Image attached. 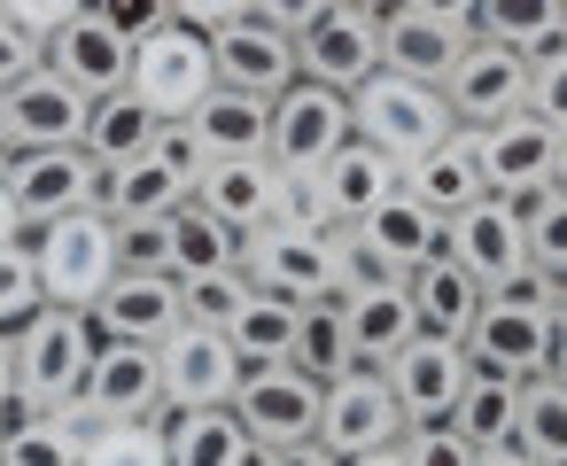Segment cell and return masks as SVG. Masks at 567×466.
Here are the masks:
<instances>
[{
	"mask_svg": "<svg viewBox=\"0 0 567 466\" xmlns=\"http://www.w3.org/2000/svg\"><path fill=\"white\" fill-rule=\"evenodd\" d=\"M241 272L272 296H296V303H327L358 280V257H350V226H303V218H272L241 241Z\"/></svg>",
	"mask_w": 567,
	"mask_h": 466,
	"instance_id": "obj_1",
	"label": "cell"
},
{
	"mask_svg": "<svg viewBox=\"0 0 567 466\" xmlns=\"http://www.w3.org/2000/svg\"><path fill=\"white\" fill-rule=\"evenodd\" d=\"M559 319H567V311H559V288H551L544 272L513 280V288H489V296H482V311H474L466 358H474V365H489V373H513V381L551 373Z\"/></svg>",
	"mask_w": 567,
	"mask_h": 466,
	"instance_id": "obj_2",
	"label": "cell"
},
{
	"mask_svg": "<svg viewBox=\"0 0 567 466\" xmlns=\"http://www.w3.org/2000/svg\"><path fill=\"white\" fill-rule=\"evenodd\" d=\"M102 319L94 311H71V303H40L24 327H17V396L40 404V412H63L102 350Z\"/></svg>",
	"mask_w": 567,
	"mask_h": 466,
	"instance_id": "obj_3",
	"label": "cell"
},
{
	"mask_svg": "<svg viewBox=\"0 0 567 466\" xmlns=\"http://www.w3.org/2000/svg\"><path fill=\"white\" fill-rule=\"evenodd\" d=\"M350 133L373 141V148L396 156V164H420L427 148H443V141L458 133V117H451L443 86H420V79L373 71V79L350 94Z\"/></svg>",
	"mask_w": 567,
	"mask_h": 466,
	"instance_id": "obj_4",
	"label": "cell"
},
{
	"mask_svg": "<svg viewBox=\"0 0 567 466\" xmlns=\"http://www.w3.org/2000/svg\"><path fill=\"white\" fill-rule=\"evenodd\" d=\"M32 257H40V296L48 303H71V311H94L102 288L125 272L117 265V218L94 203V210H71L55 226H32Z\"/></svg>",
	"mask_w": 567,
	"mask_h": 466,
	"instance_id": "obj_5",
	"label": "cell"
},
{
	"mask_svg": "<svg viewBox=\"0 0 567 466\" xmlns=\"http://www.w3.org/2000/svg\"><path fill=\"white\" fill-rule=\"evenodd\" d=\"M195 172H203V148L187 141V125H164L156 148H141L133 164H110L102 172V210L125 226V218H172L195 203Z\"/></svg>",
	"mask_w": 567,
	"mask_h": 466,
	"instance_id": "obj_6",
	"label": "cell"
},
{
	"mask_svg": "<svg viewBox=\"0 0 567 466\" xmlns=\"http://www.w3.org/2000/svg\"><path fill=\"white\" fill-rule=\"evenodd\" d=\"M164 125H179L210 86H218V63H210V32L195 24H164L148 40H133V79H125Z\"/></svg>",
	"mask_w": 567,
	"mask_h": 466,
	"instance_id": "obj_7",
	"label": "cell"
},
{
	"mask_svg": "<svg viewBox=\"0 0 567 466\" xmlns=\"http://www.w3.org/2000/svg\"><path fill=\"white\" fill-rule=\"evenodd\" d=\"M342 141H350V94H334L319 79H296L288 94H272V141H265V156L288 179H311Z\"/></svg>",
	"mask_w": 567,
	"mask_h": 466,
	"instance_id": "obj_8",
	"label": "cell"
},
{
	"mask_svg": "<svg viewBox=\"0 0 567 466\" xmlns=\"http://www.w3.org/2000/svg\"><path fill=\"white\" fill-rule=\"evenodd\" d=\"M79 412V427H102V420H156L164 412V358L148 342H102L79 396L63 404Z\"/></svg>",
	"mask_w": 567,
	"mask_h": 466,
	"instance_id": "obj_9",
	"label": "cell"
},
{
	"mask_svg": "<svg viewBox=\"0 0 567 466\" xmlns=\"http://www.w3.org/2000/svg\"><path fill=\"white\" fill-rule=\"evenodd\" d=\"M443 257L466 265V272L482 280V296H489V288H513V280L536 272V265H528V218H520L505 195H489V203L443 218Z\"/></svg>",
	"mask_w": 567,
	"mask_h": 466,
	"instance_id": "obj_10",
	"label": "cell"
},
{
	"mask_svg": "<svg viewBox=\"0 0 567 466\" xmlns=\"http://www.w3.org/2000/svg\"><path fill=\"white\" fill-rule=\"evenodd\" d=\"M350 257H358V280L365 272H389V280H412L427 257H443V218L420 203V195H389L381 210H365L350 226Z\"/></svg>",
	"mask_w": 567,
	"mask_h": 466,
	"instance_id": "obj_11",
	"label": "cell"
},
{
	"mask_svg": "<svg viewBox=\"0 0 567 466\" xmlns=\"http://www.w3.org/2000/svg\"><path fill=\"white\" fill-rule=\"evenodd\" d=\"M164 412H203V404H234V389H241V373H249V358L234 350V334L226 327H179L164 350Z\"/></svg>",
	"mask_w": 567,
	"mask_h": 466,
	"instance_id": "obj_12",
	"label": "cell"
},
{
	"mask_svg": "<svg viewBox=\"0 0 567 466\" xmlns=\"http://www.w3.org/2000/svg\"><path fill=\"white\" fill-rule=\"evenodd\" d=\"M466 141H474V164H482V179H489V195H536V187H551V156H559V133L520 102V110H505L497 125H458Z\"/></svg>",
	"mask_w": 567,
	"mask_h": 466,
	"instance_id": "obj_13",
	"label": "cell"
},
{
	"mask_svg": "<svg viewBox=\"0 0 567 466\" xmlns=\"http://www.w3.org/2000/svg\"><path fill=\"white\" fill-rule=\"evenodd\" d=\"M396 435H404V412H396L381 365H350L342 381H327V396H319V443H327L334 458L389 451Z\"/></svg>",
	"mask_w": 567,
	"mask_h": 466,
	"instance_id": "obj_14",
	"label": "cell"
},
{
	"mask_svg": "<svg viewBox=\"0 0 567 466\" xmlns=\"http://www.w3.org/2000/svg\"><path fill=\"white\" fill-rule=\"evenodd\" d=\"M319 396H327V389H319L303 365L272 358V365H249V373H241L234 412H241V427H249L257 451H265V443H303V435H319Z\"/></svg>",
	"mask_w": 567,
	"mask_h": 466,
	"instance_id": "obj_15",
	"label": "cell"
},
{
	"mask_svg": "<svg viewBox=\"0 0 567 466\" xmlns=\"http://www.w3.org/2000/svg\"><path fill=\"white\" fill-rule=\"evenodd\" d=\"M296 63H303V79H319V86L358 94V86L381 71V17H373V9H350V0H334V9H327L311 32H296Z\"/></svg>",
	"mask_w": 567,
	"mask_h": 466,
	"instance_id": "obj_16",
	"label": "cell"
},
{
	"mask_svg": "<svg viewBox=\"0 0 567 466\" xmlns=\"http://www.w3.org/2000/svg\"><path fill=\"white\" fill-rule=\"evenodd\" d=\"M0 172H9V187L24 203V226H55L71 210H94V195H102V164L86 148H17Z\"/></svg>",
	"mask_w": 567,
	"mask_h": 466,
	"instance_id": "obj_17",
	"label": "cell"
},
{
	"mask_svg": "<svg viewBox=\"0 0 567 466\" xmlns=\"http://www.w3.org/2000/svg\"><path fill=\"white\" fill-rule=\"evenodd\" d=\"M210 63H218V86H234V94H288L296 79H303V63H296V32H280L272 17H234V24H218L210 32Z\"/></svg>",
	"mask_w": 567,
	"mask_h": 466,
	"instance_id": "obj_18",
	"label": "cell"
},
{
	"mask_svg": "<svg viewBox=\"0 0 567 466\" xmlns=\"http://www.w3.org/2000/svg\"><path fill=\"white\" fill-rule=\"evenodd\" d=\"M466 373H474V358H466V342H451V334H412V342L381 365V381H389V396H396L404 420H451Z\"/></svg>",
	"mask_w": 567,
	"mask_h": 466,
	"instance_id": "obj_19",
	"label": "cell"
},
{
	"mask_svg": "<svg viewBox=\"0 0 567 466\" xmlns=\"http://www.w3.org/2000/svg\"><path fill=\"white\" fill-rule=\"evenodd\" d=\"M443 102H451L458 125H497L505 110L528 102V55H513V48H497V40L474 32L466 55H458L451 79H443Z\"/></svg>",
	"mask_w": 567,
	"mask_h": 466,
	"instance_id": "obj_20",
	"label": "cell"
},
{
	"mask_svg": "<svg viewBox=\"0 0 567 466\" xmlns=\"http://www.w3.org/2000/svg\"><path fill=\"white\" fill-rule=\"evenodd\" d=\"M280 195H288V172H280L272 156H210V164L195 172V203H203L210 218H226L241 241L280 218Z\"/></svg>",
	"mask_w": 567,
	"mask_h": 466,
	"instance_id": "obj_21",
	"label": "cell"
},
{
	"mask_svg": "<svg viewBox=\"0 0 567 466\" xmlns=\"http://www.w3.org/2000/svg\"><path fill=\"white\" fill-rule=\"evenodd\" d=\"M342 319H350V358L358 365H389L420 327V303H412V280H389V272H365L342 288Z\"/></svg>",
	"mask_w": 567,
	"mask_h": 466,
	"instance_id": "obj_22",
	"label": "cell"
},
{
	"mask_svg": "<svg viewBox=\"0 0 567 466\" xmlns=\"http://www.w3.org/2000/svg\"><path fill=\"white\" fill-rule=\"evenodd\" d=\"M94 319H102L110 342H148V350H164V342L187 327V311H179V272H117V280L102 288Z\"/></svg>",
	"mask_w": 567,
	"mask_h": 466,
	"instance_id": "obj_23",
	"label": "cell"
},
{
	"mask_svg": "<svg viewBox=\"0 0 567 466\" xmlns=\"http://www.w3.org/2000/svg\"><path fill=\"white\" fill-rule=\"evenodd\" d=\"M48 71L55 79H71L86 102H102V94H117L125 79H133V40L110 24V17H71L55 40H48Z\"/></svg>",
	"mask_w": 567,
	"mask_h": 466,
	"instance_id": "obj_24",
	"label": "cell"
},
{
	"mask_svg": "<svg viewBox=\"0 0 567 466\" xmlns=\"http://www.w3.org/2000/svg\"><path fill=\"white\" fill-rule=\"evenodd\" d=\"M86 94L71 86V79H55L48 63L32 71V79H17L9 86V141L17 148H79L86 141ZM9 148V156H17Z\"/></svg>",
	"mask_w": 567,
	"mask_h": 466,
	"instance_id": "obj_25",
	"label": "cell"
},
{
	"mask_svg": "<svg viewBox=\"0 0 567 466\" xmlns=\"http://www.w3.org/2000/svg\"><path fill=\"white\" fill-rule=\"evenodd\" d=\"M311 187H319V210H327L334 226H358L365 210H381V203L404 187V164H396V156H381L373 141H358V133H350V141H342V148L311 172Z\"/></svg>",
	"mask_w": 567,
	"mask_h": 466,
	"instance_id": "obj_26",
	"label": "cell"
},
{
	"mask_svg": "<svg viewBox=\"0 0 567 466\" xmlns=\"http://www.w3.org/2000/svg\"><path fill=\"white\" fill-rule=\"evenodd\" d=\"M466 40H474V32L435 24L427 9H412V0H389V9H381V71H396V79L443 86V79H451V63L466 55Z\"/></svg>",
	"mask_w": 567,
	"mask_h": 466,
	"instance_id": "obj_27",
	"label": "cell"
},
{
	"mask_svg": "<svg viewBox=\"0 0 567 466\" xmlns=\"http://www.w3.org/2000/svg\"><path fill=\"white\" fill-rule=\"evenodd\" d=\"M179 125H187V141L203 148V164H210V156H265V141H272V102H265V94L210 86Z\"/></svg>",
	"mask_w": 567,
	"mask_h": 466,
	"instance_id": "obj_28",
	"label": "cell"
},
{
	"mask_svg": "<svg viewBox=\"0 0 567 466\" xmlns=\"http://www.w3.org/2000/svg\"><path fill=\"white\" fill-rule=\"evenodd\" d=\"M172 466H257V435L241 427L234 404H203V412H156Z\"/></svg>",
	"mask_w": 567,
	"mask_h": 466,
	"instance_id": "obj_29",
	"label": "cell"
},
{
	"mask_svg": "<svg viewBox=\"0 0 567 466\" xmlns=\"http://www.w3.org/2000/svg\"><path fill=\"white\" fill-rule=\"evenodd\" d=\"M404 195H420L435 218H458V210L489 203V179H482V164H474V141L451 133L443 148H427L420 164H404Z\"/></svg>",
	"mask_w": 567,
	"mask_h": 466,
	"instance_id": "obj_30",
	"label": "cell"
},
{
	"mask_svg": "<svg viewBox=\"0 0 567 466\" xmlns=\"http://www.w3.org/2000/svg\"><path fill=\"white\" fill-rule=\"evenodd\" d=\"M156 141H164V117H156L133 86H117V94H102V102L86 110V141H79V148L110 172V164H133V156L156 148Z\"/></svg>",
	"mask_w": 567,
	"mask_h": 466,
	"instance_id": "obj_31",
	"label": "cell"
},
{
	"mask_svg": "<svg viewBox=\"0 0 567 466\" xmlns=\"http://www.w3.org/2000/svg\"><path fill=\"white\" fill-rule=\"evenodd\" d=\"M412 303H420V327H427V334L466 342V334H474V311H482V280H474L466 265H451V257H427V265L412 272Z\"/></svg>",
	"mask_w": 567,
	"mask_h": 466,
	"instance_id": "obj_32",
	"label": "cell"
},
{
	"mask_svg": "<svg viewBox=\"0 0 567 466\" xmlns=\"http://www.w3.org/2000/svg\"><path fill=\"white\" fill-rule=\"evenodd\" d=\"M513 451H528L536 466H567V381L551 373H528L520 396H513Z\"/></svg>",
	"mask_w": 567,
	"mask_h": 466,
	"instance_id": "obj_33",
	"label": "cell"
},
{
	"mask_svg": "<svg viewBox=\"0 0 567 466\" xmlns=\"http://www.w3.org/2000/svg\"><path fill=\"white\" fill-rule=\"evenodd\" d=\"M296 327H303V303L296 296H272V288H249V303L234 311V350L249 358V365H272V358H288L296 350Z\"/></svg>",
	"mask_w": 567,
	"mask_h": 466,
	"instance_id": "obj_34",
	"label": "cell"
},
{
	"mask_svg": "<svg viewBox=\"0 0 567 466\" xmlns=\"http://www.w3.org/2000/svg\"><path fill=\"white\" fill-rule=\"evenodd\" d=\"M482 40L513 55H544L567 40V0H482Z\"/></svg>",
	"mask_w": 567,
	"mask_h": 466,
	"instance_id": "obj_35",
	"label": "cell"
},
{
	"mask_svg": "<svg viewBox=\"0 0 567 466\" xmlns=\"http://www.w3.org/2000/svg\"><path fill=\"white\" fill-rule=\"evenodd\" d=\"M234 265H241V234H234L226 218H210L203 203L172 210V272H179V280H195V272H234Z\"/></svg>",
	"mask_w": 567,
	"mask_h": 466,
	"instance_id": "obj_36",
	"label": "cell"
},
{
	"mask_svg": "<svg viewBox=\"0 0 567 466\" xmlns=\"http://www.w3.org/2000/svg\"><path fill=\"white\" fill-rule=\"evenodd\" d=\"M513 396H520V381H513V373L474 365V373H466V389H458V404H451V427H458L474 451H489V443H505V435H513Z\"/></svg>",
	"mask_w": 567,
	"mask_h": 466,
	"instance_id": "obj_37",
	"label": "cell"
},
{
	"mask_svg": "<svg viewBox=\"0 0 567 466\" xmlns=\"http://www.w3.org/2000/svg\"><path fill=\"white\" fill-rule=\"evenodd\" d=\"M79 451H86L79 412H32L0 427V466H79Z\"/></svg>",
	"mask_w": 567,
	"mask_h": 466,
	"instance_id": "obj_38",
	"label": "cell"
},
{
	"mask_svg": "<svg viewBox=\"0 0 567 466\" xmlns=\"http://www.w3.org/2000/svg\"><path fill=\"white\" fill-rule=\"evenodd\" d=\"M288 365H303L319 389L327 381H342L358 358H350V319H342V296H327V303H303V327H296V350H288Z\"/></svg>",
	"mask_w": 567,
	"mask_h": 466,
	"instance_id": "obj_39",
	"label": "cell"
},
{
	"mask_svg": "<svg viewBox=\"0 0 567 466\" xmlns=\"http://www.w3.org/2000/svg\"><path fill=\"white\" fill-rule=\"evenodd\" d=\"M79 466H172L164 420H102V427H86Z\"/></svg>",
	"mask_w": 567,
	"mask_h": 466,
	"instance_id": "obj_40",
	"label": "cell"
},
{
	"mask_svg": "<svg viewBox=\"0 0 567 466\" xmlns=\"http://www.w3.org/2000/svg\"><path fill=\"white\" fill-rule=\"evenodd\" d=\"M505 203L528 218V265L544 280H559L567 272V195L559 187H536V195H505Z\"/></svg>",
	"mask_w": 567,
	"mask_h": 466,
	"instance_id": "obj_41",
	"label": "cell"
},
{
	"mask_svg": "<svg viewBox=\"0 0 567 466\" xmlns=\"http://www.w3.org/2000/svg\"><path fill=\"white\" fill-rule=\"evenodd\" d=\"M249 272L234 265V272H195V280H179V311L195 319V327H234V311L249 303Z\"/></svg>",
	"mask_w": 567,
	"mask_h": 466,
	"instance_id": "obj_42",
	"label": "cell"
},
{
	"mask_svg": "<svg viewBox=\"0 0 567 466\" xmlns=\"http://www.w3.org/2000/svg\"><path fill=\"white\" fill-rule=\"evenodd\" d=\"M40 303H48V296H40V257H32V234H24V241H0V327L17 334Z\"/></svg>",
	"mask_w": 567,
	"mask_h": 466,
	"instance_id": "obj_43",
	"label": "cell"
},
{
	"mask_svg": "<svg viewBox=\"0 0 567 466\" xmlns=\"http://www.w3.org/2000/svg\"><path fill=\"white\" fill-rule=\"evenodd\" d=\"M396 451H404V466H474V443L451 420H404Z\"/></svg>",
	"mask_w": 567,
	"mask_h": 466,
	"instance_id": "obj_44",
	"label": "cell"
},
{
	"mask_svg": "<svg viewBox=\"0 0 567 466\" xmlns=\"http://www.w3.org/2000/svg\"><path fill=\"white\" fill-rule=\"evenodd\" d=\"M528 110H536L551 133H567V40L544 48V55H528Z\"/></svg>",
	"mask_w": 567,
	"mask_h": 466,
	"instance_id": "obj_45",
	"label": "cell"
},
{
	"mask_svg": "<svg viewBox=\"0 0 567 466\" xmlns=\"http://www.w3.org/2000/svg\"><path fill=\"white\" fill-rule=\"evenodd\" d=\"M117 265L125 272H172V218H125L117 226Z\"/></svg>",
	"mask_w": 567,
	"mask_h": 466,
	"instance_id": "obj_46",
	"label": "cell"
},
{
	"mask_svg": "<svg viewBox=\"0 0 567 466\" xmlns=\"http://www.w3.org/2000/svg\"><path fill=\"white\" fill-rule=\"evenodd\" d=\"M94 9V0H0V17H9V24H24L32 40H55L71 17H86Z\"/></svg>",
	"mask_w": 567,
	"mask_h": 466,
	"instance_id": "obj_47",
	"label": "cell"
},
{
	"mask_svg": "<svg viewBox=\"0 0 567 466\" xmlns=\"http://www.w3.org/2000/svg\"><path fill=\"white\" fill-rule=\"evenodd\" d=\"M94 17H110L125 40H148V32L179 24V17H172V0H94Z\"/></svg>",
	"mask_w": 567,
	"mask_h": 466,
	"instance_id": "obj_48",
	"label": "cell"
},
{
	"mask_svg": "<svg viewBox=\"0 0 567 466\" xmlns=\"http://www.w3.org/2000/svg\"><path fill=\"white\" fill-rule=\"evenodd\" d=\"M48 63V40H32L24 24H9V17H0V94H9L17 79H32Z\"/></svg>",
	"mask_w": 567,
	"mask_h": 466,
	"instance_id": "obj_49",
	"label": "cell"
},
{
	"mask_svg": "<svg viewBox=\"0 0 567 466\" xmlns=\"http://www.w3.org/2000/svg\"><path fill=\"white\" fill-rule=\"evenodd\" d=\"M172 17L195 24V32H218V24H234V17H257V0H172Z\"/></svg>",
	"mask_w": 567,
	"mask_h": 466,
	"instance_id": "obj_50",
	"label": "cell"
},
{
	"mask_svg": "<svg viewBox=\"0 0 567 466\" xmlns=\"http://www.w3.org/2000/svg\"><path fill=\"white\" fill-rule=\"evenodd\" d=\"M257 466H342V458H334L319 435H303V443H265V451H257Z\"/></svg>",
	"mask_w": 567,
	"mask_h": 466,
	"instance_id": "obj_51",
	"label": "cell"
},
{
	"mask_svg": "<svg viewBox=\"0 0 567 466\" xmlns=\"http://www.w3.org/2000/svg\"><path fill=\"white\" fill-rule=\"evenodd\" d=\"M327 9H334V0H257V17H272L280 32H311Z\"/></svg>",
	"mask_w": 567,
	"mask_h": 466,
	"instance_id": "obj_52",
	"label": "cell"
},
{
	"mask_svg": "<svg viewBox=\"0 0 567 466\" xmlns=\"http://www.w3.org/2000/svg\"><path fill=\"white\" fill-rule=\"evenodd\" d=\"M412 9H427L435 24H458V32H482V0H412Z\"/></svg>",
	"mask_w": 567,
	"mask_h": 466,
	"instance_id": "obj_53",
	"label": "cell"
},
{
	"mask_svg": "<svg viewBox=\"0 0 567 466\" xmlns=\"http://www.w3.org/2000/svg\"><path fill=\"white\" fill-rule=\"evenodd\" d=\"M32 226H24V203H17V187H9V172H0V241H24Z\"/></svg>",
	"mask_w": 567,
	"mask_h": 466,
	"instance_id": "obj_54",
	"label": "cell"
},
{
	"mask_svg": "<svg viewBox=\"0 0 567 466\" xmlns=\"http://www.w3.org/2000/svg\"><path fill=\"white\" fill-rule=\"evenodd\" d=\"M9 396H17V334L0 327V404H9Z\"/></svg>",
	"mask_w": 567,
	"mask_h": 466,
	"instance_id": "obj_55",
	"label": "cell"
},
{
	"mask_svg": "<svg viewBox=\"0 0 567 466\" xmlns=\"http://www.w3.org/2000/svg\"><path fill=\"white\" fill-rule=\"evenodd\" d=\"M474 466H536V458L513 451V443H489V451H474Z\"/></svg>",
	"mask_w": 567,
	"mask_h": 466,
	"instance_id": "obj_56",
	"label": "cell"
},
{
	"mask_svg": "<svg viewBox=\"0 0 567 466\" xmlns=\"http://www.w3.org/2000/svg\"><path fill=\"white\" fill-rule=\"evenodd\" d=\"M342 466H404V451L389 443V451H358V458H342Z\"/></svg>",
	"mask_w": 567,
	"mask_h": 466,
	"instance_id": "obj_57",
	"label": "cell"
},
{
	"mask_svg": "<svg viewBox=\"0 0 567 466\" xmlns=\"http://www.w3.org/2000/svg\"><path fill=\"white\" fill-rule=\"evenodd\" d=\"M551 381H567V319H559V342H551Z\"/></svg>",
	"mask_w": 567,
	"mask_h": 466,
	"instance_id": "obj_58",
	"label": "cell"
},
{
	"mask_svg": "<svg viewBox=\"0 0 567 466\" xmlns=\"http://www.w3.org/2000/svg\"><path fill=\"white\" fill-rule=\"evenodd\" d=\"M551 187L567 195V133H559V156H551Z\"/></svg>",
	"mask_w": 567,
	"mask_h": 466,
	"instance_id": "obj_59",
	"label": "cell"
},
{
	"mask_svg": "<svg viewBox=\"0 0 567 466\" xmlns=\"http://www.w3.org/2000/svg\"><path fill=\"white\" fill-rule=\"evenodd\" d=\"M9 148H17V141H9V94H0V164H9Z\"/></svg>",
	"mask_w": 567,
	"mask_h": 466,
	"instance_id": "obj_60",
	"label": "cell"
},
{
	"mask_svg": "<svg viewBox=\"0 0 567 466\" xmlns=\"http://www.w3.org/2000/svg\"><path fill=\"white\" fill-rule=\"evenodd\" d=\"M350 9H373V17H381V9H389V0H350Z\"/></svg>",
	"mask_w": 567,
	"mask_h": 466,
	"instance_id": "obj_61",
	"label": "cell"
},
{
	"mask_svg": "<svg viewBox=\"0 0 567 466\" xmlns=\"http://www.w3.org/2000/svg\"><path fill=\"white\" fill-rule=\"evenodd\" d=\"M551 288H559V311H567V272H559V280H551Z\"/></svg>",
	"mask_w": 567,
	"mask_h": 466,
	"instance_id": "obj_62",
	"label": "cell"
}]
</instances>
